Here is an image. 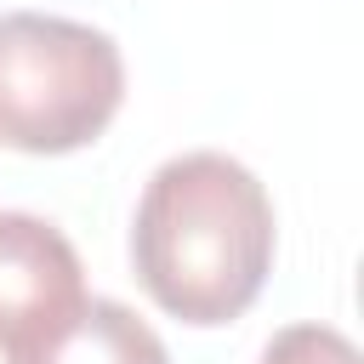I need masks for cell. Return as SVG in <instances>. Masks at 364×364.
<instances>
[{
  "label": "cell",
  "instance_id": "obj_1",
  "mask_svg": "<svg viewBox=\"0 0 364 364\" xmlns=\"http://www.w3.org/2000/svg\"><path fill=\"white\" fill-rule=\"evenodd\" d=\"M273 199L239 159L193 148L165 159L131 222V267L154 307L182 324L239 318L273 273Z\"/></svg>",
  "mask_w": 364,
  "mask_h": 364
},
{
  "label": "cell",
  "instance_id": "obj_2",
  "mask_svg": "<svg viewBox=\"0 0 364 364\" xmlns=\"http://www.w3.org/2000/svg\"><path fill=\"white\" fill-rule=\"evenodd\" d=\"M125 102L119 46L74 17L0 11V148L74 154Z\"/></svg>",
  "mask_w": 364,
  "mask_h": 364
},
{
  "label": "cell",
  "instance_id": "obj_3",
  "mask_svg": "<svg viewBox=\"0 0 364 364\" xmlns=\"http://www.w3.org/2000/svg\"><path fill=\"white\" fill-rule=\"evenodd\" d=\"M85 301V267L63 228L0 210V353L17 358Z\"/></svg>",
  "mask_w": 364,
  "mask_h": 364
},
{
  "label": "cell",
  "instance_id": "obj_4",
  "mask_svg": "<svg viewBox=\"0 0 364 364\" xmlns=\"http://www.w3.org/2000/svg\"><path fill=\"white\" fill-rule=\"evenodd\" d=\"M11 364H171L159 330L114 296H85L51 336L23 347Z\"/></svg>",
  "mask_w": 364,
  "mask_h": 364
},
{
  "label": "cell",
  "instance_id": "obj_5",
  "mask_svg": "<svg viewBox=\"0 0 364 364\" xmlns=\"http://www.w3.org/2000/svg\"><path fill=\"white\" fill-rule=\"evenodd\" d=\"M262 364H358V347L336 330V324H284Z\"/></svg>",
  "mask_w": 364,
  "mask_h": 364
}]
</instances>
